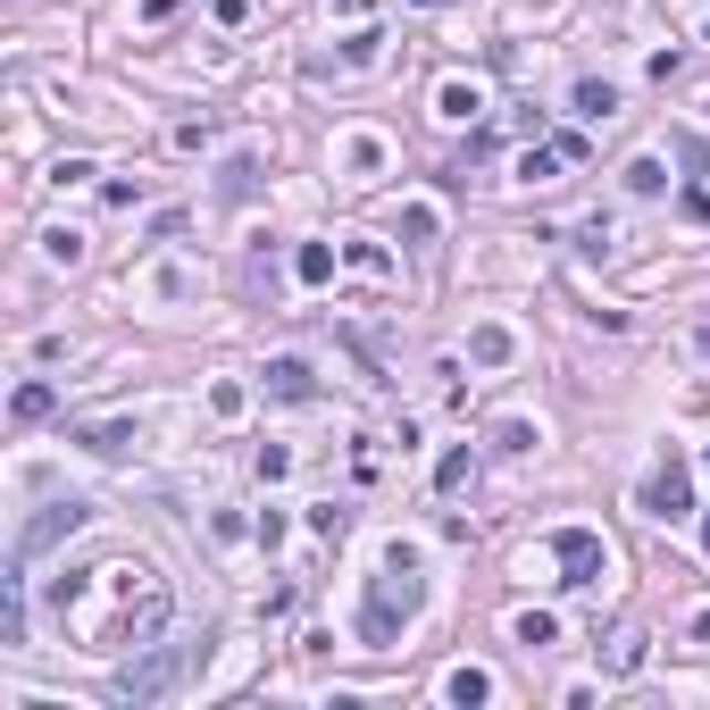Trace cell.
<instances>
[{"mask_svg":"<svg viewBox=\"0 0 710 710\" xmlns=\"http://www.w3.org/2000/svg\"><path fill=\"white\" fill-rule=\"evenodd\" d=\"M268 393H284V401H310V393H319V376H310V359H268Z\"/></svg>","mask_w":710,"mask_h":710,"instance_id":"obj_6","label":"cell"},{"mask_svg":"<svg viewBox=\"0 0 710 710\" xmlns=\"http://www.w3.org/2000/svg\"><path fill=\"white\" fill-rule=\"evenodd\" d=\"M443 693H451V702H485L493 677H485V669H451V677H443Z\"/></svg>","mask_w":710,"mask_h":710,"instance_id":"obj_10","label":"cell"},{"mask_svg":"<svg viewBox=\"0 0 710 710\" xmlns=\"http://www.w3.org/2000/svg\"><path fill=\"white\" fill-rule=\"evenodd\" d=\"M519 644H561V618H543V610H526V618H519Z\"/></svg>","mask_w":710,"mask_h":710,"instance_id":"obj_12","label":"cell"},{"mask_svg":"<svg viewBox=\"0 0 710 710\" xmlns=\"http://www.w3.org/2000/svg\"><path fill=\"white\" fill-rule=\"evenodd\" d=\"M176 669H185V652H176V644H150V660H126L109 693H117V702H134V710H143V702H159V693L176 686Z\"/></svg>","mask_w":710,"mask_h":710,"instance_id":"obj_2","label":"cell"},{"mask_svg":"<svg viewBox=\"0 0 710 710\" xmlns=\"http://www.w3.org/2000/svg\"><path fill=\"white\" fill-rule=\"evenodd\" d=\"M75 443L101 451V460H117V451H134V427H75Z\"/></svg>","mask_w":710,"mask_h":710,"instance_id":"obj_8","label":"cell"},{"mask_svg":"<svg viewBox=\"0 0 710 710\" xmlns=\"http://www.w3.org/2000/svg\"><path fill=\"white\" fill-rule=\"evenodd\" d=\"M577 117H594V126L618 117V84H594V75H585V84H577Z\"/></svg>","mask_w":710,"mask_h":710,"instance_id":"obj_7","label":"cell"},{"mask_svg":"<svg viewBox=\"0 0 710 710\" xmlns=\"http://www.w3.org/2000/svg\"><path fill=\"white\" fill-rule=\"evenodd\" d=\"M552 168H561V150H526V159H519L526 185H552Z\"/></svg>","mask_w":710,"mask_h":710,"instance_id":"obj_13","label":"cell"},{"mask_svg":"<svg viewBox=\"0 0 710 710\" xmlns=\"http://www.w3.org/2000/svg\"><path fill=\"white\" fill-rule=\"evenodd\" d=\"M435 485H443V493H460V485H468V451H451V460L435 468Z\"/></svg>","mask_w":710,"mask_h":710,"instance_id":"obj_16","label":"cell"},{"mask_svg":"<svg viewBox=\"0 0 710 710\" xmlns=\"http://www.w3.org/2000/svg\"><path fill=\"white\" fill-rule=\"evenodd\" d=\"M477 359H485V368H502V359H510V335H502V326H485V335H477Z\"/></svg>","mask_w":710,"mask_h":710,"instance_id":"obj_14","label":"cell"},{"mask_svg":"<svg viewBox=\"0 0 710 710\" xmlns=\"http://www.w3.org/2000/svg\"><path fill=\"white\" fill-rule=\"evenodd\" d=\"M176 9H185V0H143V18H176Z\"/></svg>","mask_w":710,"mask_h":710,"instance_id":"obj_17","label":"cell"},{"mask_svg":"<svg viewBox=\"0 0 710 710\" xmlns=\"http://www.w3.org/2000/svg\"><path fill=\"white\" fill-rule=\"evenodd\" d=\"M326 276H335V251L310 243V251H301V284H326Z\"/></svg>","mask_w":710,"mask_h":710,"instance_id":"obj_11","label":"cell"},{"mask_svg":"<svg viewBox=\"0 0 710 710\" xmlns=\"http://www.w3.org/2000/svg\"><path fill=\"white\" fill-rule=\"evenodd\" d=\"M410 610H418V552H410V543H393V552H385V577H376L368 610H359V636H368L376 652H385V644H393V627H401Z\"/></svg>","mask_w":710,"mask_h":710,"instance_id":"obj_1","label":"cell"},{"mask_svg":"<svg viewBox=\"0 0 710 710\" xmlns=\"http://www.w3.org/2000/svg\"><path fill=\"white\" fill-rule=\"evenodd\" d=\"M75 526H93V502H75V493H67V502H42V519L18 526V568L34 561V552H51L59 535H75Z\"/></svg>","mask_w":710,"mask_h":710,"instance_id":"obj_3","label":"cell"},{"mask_svg":"<svg viewBox=\"0 0 710 710\" xmlns=\"http://www.w3.org/2000/svg\"><path fill=\"white\" fill-rule=\"evenodd\" d=\"M552 561L568 568L561 585H602V568H610V552H602V535H585V526H561V535H552Z\"/></svg>","mask_w":710,"mask_h":710,"instance_id":"obj_4","label":"cell"},{"mask_svg":"<svg viewBox=\"0 0 710 710\" xmlns=\"http://www.w3.org/2000/svg\"><path fill=\"white\" fill-rule=\"evenodd\" d=\"M9 418H18V427H34V418H51V385H18V401H9Z\"/></svg>","mask_w":710,"mask_h":710,"instance_id":"obj_9","label":"cell"},{"mask_svg":"<svg viewBox=\"0 0 710 710\" xmlns=\"http://www.w3.org/2000/svg\"><path fill=\"white\" fill-rule=\"evenodd\" d=\"M644 502H652V519H693V477H686V460H677V451H669V460H660V477H652V493H644Z\"/></svg>","mask_w":710,"mask_h":710,"instance_id":"obj_5","label":"cell"},{"mask_svg":"<svg viewBox=\"0 0 710 710\" xmlns=\"http://www.w3.org/2000/svg\"><path fill=\"white\" fill-rule=\"evenodd\" d=\"M310 526H319V535H343V526H352V510H343V502H319V510H310Z\"/></svg>","mask_w":710,"mask_h":710,"instance_id":"obj_15","label":"cell"}]
</instances>
